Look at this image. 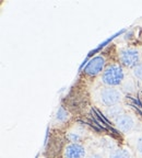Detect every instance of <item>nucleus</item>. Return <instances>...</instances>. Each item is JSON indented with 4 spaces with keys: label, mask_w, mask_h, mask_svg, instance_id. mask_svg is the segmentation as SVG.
I'll return each instance as SVG.
<instances>
[{
    "label": "nucleus",
    "mask_w": 142,
    "mask_h": 158,
    "mask_svg": "<svg viewBox=\"0 0 142 158\" xmlns=\"http://www.w3.org/2000/svg\"><path fill=\"white\" fill-rule=\"evenodd\" d=\"M68 118H69L68 112H67L64 108H59V110L57 111L56 116H55L56 121L59 122V123H62V122H65L66 120H68Z\"/></svg>",
    "instance_id": "nucleus-12"
},
{
    "label": "nucleus",
    "mask_w": 142,
    "mask_h": 158,
    "mask_svg": "<svg viewBox=\"0 0 142 158\" xmlns=\"http://www.w3.org/2000/svg\"><path fill=\"white\" fill-rule=\"evenodd\" d=\"M124 94L120 89L116 88V87H104L98 91V99L100 102L103 106H113L116 104H119L123 101Z\"/></svg>",
    "instance_id": "nucleus-2"
},
{
    "label": "nucleus",
    "mask_w": 142,
    "mask_h": 158,
    "mask_svg": "<svg viewBox=\"0 0 142 158\" xmlns=\"http://www.w3.org/2000/svg\"><path fill=\"white\" fill-rule=\"evenodd\" d=\"M109 158H131V153L126 148H116L109 154Z\"/></svg>",
    "instance_id": "nucleus-10"
},
{
    "label": "nucleus",
    "mask_w": 142,
    "mask_h": 158,
    "mask_svg": "<svg viewBox=\"0 0 142 158\" xmlns=\"http://www.w3.org/2000/svg\"><path fill=\"white\" fill-rule=\"evenodd\" d=\"M131 73H132L133 77L137 80L142 81V63H139L138 65H136L135 67L131 68Z\"/></svg>",
    "instance_id": "nucleus-13"
},
{
    "label": "nucleus",
    "mask_w": 142,
    "mask_h": 158,
    "mask_svg": "<svg viewBox=\"0 0 142 158\" xmlns=\"http://www.w3.org/2000/svg\"><path fill=\"white\" fill-rule=\"evenodd\" d=\"M86 149L80 143H69L65 147L64 158H85Z\"/></svg>",
    "instance_id": "nucleus-5"
},
{
    "label": "nucleus",
    "mask_w": 142,
    "mask_h": 158,
    "mask_svg": "<svg viewBox=\"0 0 142 158\" xmlns=\"http://www.w3.org/2000/svg\"><path fill=\"white\" fill-rule=\"evenodd\" d=\"M120 63L126 67H135L141 63V52L136 47H123L118 52Z\"/></svg>",
    "instance_id": "nucleus-3"
},
{
    "label": "nucleus",
    "mask_w": 142,
    "mask_h": 158,
    "mask_svg": "<svg viewBox=\"0 0 142 158\" xmlns=\"http://www.w3.org/2000/svg\"><path fill=\"white\" fill-rule=\"evenodd\" d=\"M101 147L103 148L104 151L109 152V154L113 151L116 149V143L109 137H104L101 139Z\"/></svg>",
    "instance_id": "nucleus-9"
},
{
    "label": "nucleus",
    "mask_w": 142,
    "mask_h": 158,
    "mask_svg": "<svg viewBox=\"0 0 142 158\" xmlns=\"http://www.w3.org/2000/svg\"><path fill=\"white\" fill-rule=\"evenodd\" d=\"M123 89L127 92H133L136 91L137 86H136L135 80H132L131 78H126L125 81L123 84Z\"/></svg>",
    "instance_id": "nucleus-11"
},
{
    "label": "nucleus",
    "mask_w": 142,
    "mask_h": 158,
    "mask_svg": "<svg viewBox=\"0 0 142 158\" xmlns=\"http://www.w3.org/2000/svg\"><path fill=\"white\" fill-rule=\"evenodd\" d=\"M135 146H136V149L139 152V154L142 155V135L138 136L137 139H136V143H135Z\"/></svg>",
    "instance_id": "nucleus-14"
},
{
    "label": "nucleus",
    "mask_w": 142,
    "mask_h": 158,
    "mask_svg": "<svg viewBox=\"0 0 142 158\" xmlns=\"http://www.w3.org/2000/svg\"><path fill=\"white\" fill-rule=\"evenodd\" d=\"M84 135H85V130L83 127H81V126L77 125L68 132L67 137H68V139L71 143H79L84 137Z\"/></svg>",
    "instance_id": "nucleus-7"
},
{
    "label": "nucleus",
    "mask_w": 142,
    "mask_h": 158,
    "mask_svg": "<svg viewBox=\"0 0 142 158\" xmlns=\"http://www.w3.org/2000/svg\"><path fill=\"white\" fill-rule=\"evenodd\" d=\"M126 79V75L121 66L117 64H113L107 66L102 73L101 80L105 87H116L123 86Z\"/></svg>",
    "instance_id": "nucleus-1"
},
{
    "label": "nucleus",
    "mask_w": 142,
    "mask_h": 158,
    "mask_svg": "<svg viewBox=\"0 0 142 158\" xmlns=\"http://www.w3.org/2000/svg\"><path fill=\"white\" fill-rule=\"evenodd\" d=\"M105 113H106V115H107L108 118L116 121L119 116H121L124 113H125V110H124V108L120 106V104H116V106H109V108L106 109Z\"/></svg>",
    "instance_id": "nucleus-8"
},
{
    "label": "nucleus",
    "mask_w": 142,
    "mask_h": 158,
    "mask_svg": "<svg viewBox=\"0 0 142 158\" xmlns=\"http://www.w3.org/2000/svg\"><path fill=\"white\" fill-rule=\"evenodd\" d=\"M88 158H104V156L102 154H98V153H94V154H91Z\"/></svg>",
    "instance_id": "nucleus-15"
},
{
    "label": "nucleus",
    "mask_w": 142,
    "mask_h": 158,
    "mask_svg": "<svg viewBox=\"0 0 142 158\" xmlns=\"http://www.w3.org/2000/svg\"><path fill=\"white\" fill-rule=\"evenodd\" d=\"M115 124L117 128L123 133H129L136 127V120L132 115L128 113H124L121 116L117 118L115 121Z\"/></svg>",
    "instance_id": "nucleus-6"
},
{
    "label": "nucleus",
    "mask_w": 142,
    "mask_h": 158,
    "mask_svg": "<svg viewBox=\"0 0 142 158\" xmlns=\"http://www.w3.org/2000/svg\"><path fill=\"white\" fill-rule=\"evenodd\" d=\"M104 67H105V58L102 55H97L90 59V62L86 64L85 68H84V72L90 76H97L98 74L104 72V69H105Z\"/></svg>",
    "instance_id": "nucleus-4"
}]
</instances>
